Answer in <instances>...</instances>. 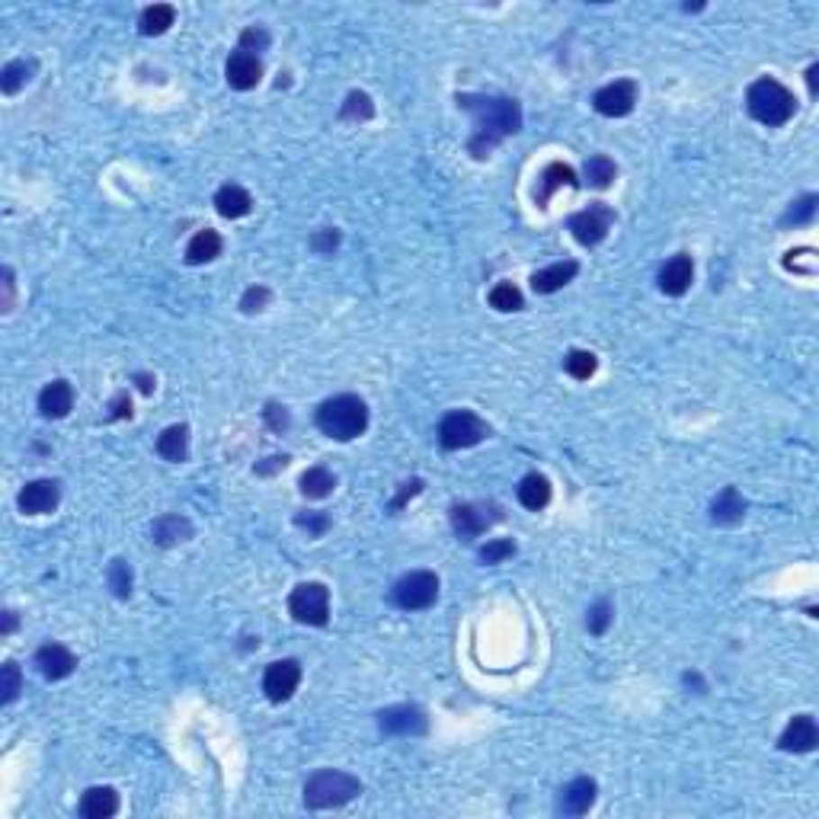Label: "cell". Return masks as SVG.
<instances>
[{
	"mask_svg": "<svg viewBox=\"0 0 819 819\" xmlns=\"http://www.w3.org/2000/svg\"><path fill=\"white\" fill-rule=\"evenodd\" d=\"M419 490H423V481H410V483H403V490H400V496H397L394 503H391V509H400L403 503H407L410 496H417Z\"/></svg>",
	"mask_w": 819,
	"mask_h": 819,
	"instance_id": "cell-47",
	"label": "cell"
},
{
	"mask_svg": "<svg viewBox=\"0 0 819 819\" xmlns=\"http://www.w3.org/2000/svg\"><path fill=\"white\" fill-rule=\"evenodd\" d=\"M215 256H221V234L218 230H199L186 247V263L189 266H202V263H212Z\"/></svg>",
	"mask_w": 819,
	"mask_h": 819,
	"instance_id": "cell-27",
	"label": "cell"
},
{
	"mask_svg": "<svg viewBox=\"0 0 819 819\" xmlns=\"http://www.w3.org/2000/svg\"><path fill=\"white\" fill-rule=\"evenodd\" d=\"M173 20H176V10L170 4H154V7H148L141 14L138 26H141L144 36H164L166 29L173 26Z\"/></svg>",
	"mask_w": 819,
	"mask_h": 819,
	"instance_id": "cell-31",
	"label": "cell"
},
{
	"mask_svg": "<svg viewBox=\"0 0 819 819\" xmlns=\"http://www.w3.org/2000/svg\"><path fill=\"white\" fill-rule=\"evenodd\" d=\"M119 813V794L112 788H90L80 797V816L84 819H109Z\"/></svg>",
	"mask_w": 819,
	"mask_h": 819,
	"instance_id": "cell-23",
	"label": "cell"
},
{
	"mask_svg": "<svg viewBox=\"0 0 819 819\" xmlns=\"http://www.w3.org/2000/svg\"><path fill=\"white\" fill-rule=\"evenodd\" d=\"M151 538L164 547L180 544V541L193 538V522H189L186 516H160L158 522L151 525Z\"/></svg>",
	"mask_w": 819,
	"mask_h": 819,
	"instance_id": "cell-25",
	"label": "cell"
},
{
	"mask_svg": "<svg viewBox=\"0 0 819 819\" xmlns=\"http://www.w3.org/2000/svg\"><path fill=\"white\" fill-rule=\"evenodd\" d=\"M36 669L42 672V679H49V682H61V679H68L74 669H77V660H74L71 650L61 647V644H45V647L36 653Z\"/></svg>",
	"mask_w": 819,
	"mask_h": 819,
	"instance_id": "cell-18",
	"label": "cell"
},
{
	"mask_svg": "<svg viewBox=\"0 0 819 819\" xmlns=\"http://www.w3.org/2000/svg\"><path fill=\"white\" fill-rule=\"evenodd\" d=\"M14 308V269L4 266V310Z\"/></svg>",
	"mask_w": 819,
	"mask_h": 819,
	"instance_id": "cell-48",
	"label": "cell"
},
{
	"mask_svg": "<svg viewBox=\"0 0 819 819\" xmlns=\"http://www.w3.org/2000/svg\"><path fill=\"white\" fill-rule=\"evenodd\" d=\"M582 176H586V183H590L592 189H608L611 183H615V176H618V166H615L611 158H605V154H596V158L586 160Z\"/></svg>",
	"mask_w": 819,
	"mask_h": 819,
	"instance_id": "cell-30",
	"label": "cell"
},
{
	"mask_svg": "<svg viewBox=\"0 0 819 819\" xmlns=\"http://www.w3.org/2000/svg\"><path fill=\"white\" fill-rule=\"evenodd\" d=\"M598 362L592 353H586V349H573V353L563 359V372L570 374V378H576V382H590L592 374H596Z\"/></svg>",
	"mask_w": 819,
	"mask_h": 819,
	"instance_id": "cell-35",
	"label": "cell"
},
{
	"mask_svg": "<svg viewBox=\"0 0 819 819\" xmlns=\"http://www.w3.org/2000/svg\"><path fill=\"white\" fill-rule=\"evenodd\" d=\"M746 516V500L736 487H724L720 496L711 503V522L714 525H740Z\"/></svg>",
	"mask_w": 819,
	"mask_h": 819,
	"instance_id": "cell-24",
	"label": "cell"
},
{
	"mask_svg": "<svg viewBox=\"0 0 819 819\" xmlns=\"http://www.w3.org/2000/svg\"><path fill=\"white\" fill-rule=\"evenodd\" d=\"M58 500H61V487H58L55 481H32L20 490L16 506H20V512H26V516H45V512L55 509Z\"/></svg>",
	"mask_w": 819,
	"mask_h": 819,
	"instance_id": "cell-14",
	"label": "cell"
},
{
	"mask_svg": "<svg viewBox=\"0 0 819 819\" xmlns=\"http://www.w3.org/2000/svg\"><path fill=\"white\" fill-rule=\"evenodd\" d=\"M611 224H615V212H611L605 202H592L590 209H582V212H576V215H570L567 228H570V234L576 238V244L598 247L605 238H608Z\"/></svg>",
	"mask_w": 819,
	"mask_h": 819,
	"instance_id": "cell-8",
	"label": "cell"
},
{
	"mask_svg": "<svg viewBox=\"0 0 819 819\" xmlns=\"http://www.w3.org/2000/svg\"><path fill=\"white\" fill-rule=\"evenodd\" d=\"M490 308L509 314V310H522L525 308V298H522V292L512 285V282H500V285L490 288Z\"/></svg>",
	"mask_w": 819,
	"mask_h": 819,
	"instance_id": "cell-34",
	"label": "cell"
},
{
	"mask_svg": "<svg viewBox=\"0 0 819 819\" xmlns=\"http://www.w3.org/2000/svg\"><path fill=\"white\" fill-rule=\"evenodd\" d=\"M576 273H580V263H576V259H561V263H551V266L538 269V273L532 275V288L538 295H554V292H561L567 282H573Z\"/></svg>",
	"mask_w": 819,
	"mask_h": 819,
	"instance_id": "cell-20",
	"label": "cell"
},
{
	"mask_svg": "<svg viewBox=\"0 0 819 819\" xmlns=\"http://www.w3.org/2000/svg\"><path fill=\"white\" fill-rule=\"evenodd\" d=\"M333 487H337V477L327 467H310V471L302 474V493L308 500H324V496L333 493Z\"/></svg>",
	"mask_w": 819,
	"mask_h": 819,
	"instance_id": "cell-32",
	"label": "cell"
},
{
	"mask_svg": "<svg viewBox=\"0 0 819 819\" xmlns=\"http://www.w3.org/2000/svg\"><path fill=\"white\" fill-rule=\"evenodd\" d=\"M660 292L669 298H682L695 282V263L688 253H676L672 259H666L660 269Z\"/></svg>",
	"mask_w": 819,
	"mask_h": 819,
	"instance_id": "cell-13",
	"label": "cell"
},
{
	"mask_svg": "<svg viewBox=\"0 0 819 819\" xmlns=\"http://www.w3.org/2000/svg\"><path fill=\"white\" fill-rule=\"evenodd\" d=\"M158 454L166 461H173V464H180V461L189 458V426H166L164 432H160L158 438Z\"/></svg>",
	"mask_w": 819,
	"mask_h": 819,
	"instance_id": "cell-26",
	"label": "cell"
},
{
	"mask_svg": "<svg viewBox=\"0 0 819 819\" xmlns=\"http://www.w3.org/2000/svg\"><path fill=\"white\" fill-rule=\"evenodd\" d=\"M74 407V388L68 382H51L42 388V394H39V410H42L45 419H61L68 417Z\"/></svg>",
	"mask_w": 819,
	"mask_h": 819,
	"instance_id": "cell-21",
	"label": "cell"
},
{
	"mask_svg": "<svg viewBox=\"0 0 819 819\" xmlns=\"http://www.w3.org/2000/svg\"><path fill=\"white\" fill-rule=\"evenodd\" d=\"M288 611L298 625L324 627L330 621V590L324 582H302L288 596Z\"/></svg>",
	"mask_w": 819,
	"mask_h": 819,
	"instance_id": "cell-6",
	"label": "cell"
},
{
	"mask_svg": "<svg viewBox=\"0 0 819 819\" xmlns=\"http://www.w3.org/2000/svg\"><path fill=\"white\" fill-rule=\"evenodd\" d=\"M240 49L244 51H266L269 49V32L266 29H259V26H250V29H244L240 32Z\"/></svg>",
	"mask_w": 819,
	"mask_h": 819,
	"instance_id": "cell-43",
	"label": "cell"
},
{
	"mask_svg": "<svg viewBox=\"0 0 819 819\" xmlns=\"http://www.w3.org/2000/svg\"><path fill=\"white\" fill-rule=\"evenodd\" d=\"M295 525L302 528V532H308L310 538H320V535L330 528V518H327L324 512H298Z\"/></svg>",
	"mask_w": 819,
	"mask_h": 819,
	"instance_id": "cell-41",
	"label": "cell"
},
{
	"mask_svg": "<svg viewBox=\"0 0 819 819\" xmlns=\"http://www.w3.org/2000/svg\"><path fill=\"white\" fill-rule=\"evenodd\" d=\"M391 596L403 611H423L438 598V576L429 573V570H413V573L397 580Z\"/></svg>",
	"mask_w": 819,
	"mask_h": 819,
	"instance_id": "cell-7",
	"label": "cell"
},
{
	"mask_svg": "<svg viewBox=\"0 0 819 819\" xmlns=\"http://www.w3.org/2000/svg\"><path fill=\"white\" fill-rule=\"evenodd\" d=\"M611 618H615V608H611L608 598H598L596 605L590 608V618H586V627H590V634H605L611 625Z\"/></svg>",
	"mask_w": 819,
	"mask_h": 819,
	"instance_id": "cell-37",
	"label": "cell"
},
{
	"mask_svg": "<svg viewBox=\"0 0 819 819\" xmlns=\"http://www.w3.org/2000/svg\"><path fill=\"white\" fill-rule=\"evenodd\" d=\"M224 77H228V84L234 90H253L263 80V61L244 49L230 51L228 65H224Z\"/></svg>",
	"mask_w": 819,
	"mask_h": 819,
	"instance_id": "cell-15",
	"label": "cell"
},
{
	"mask_svg": "<svg viewBox=\"0 0 819 819\" xmlns=\"http://www.w3.org/2000/svg\"><path fill=\"white\" fill-rule=\"evenodd\" d=\"M109 586L119 598H129L131 596V570L125 561H112L109 563Z\"/></svg>",
	"mask_w": 819,
	"mask_h": 819,
	"instance_id": "cell-38",
	"label": "cell"
},
{
	"mask_svg": "<svg viewBox=\"0 0 819 819\" xmlns=\"http://www.w3.org/2000/svg\"><path fill=\"white\" fill-rule=\"evenodd\" d=\"M816 195H804L800 202H794L791 209L784 212V218H781V228H791V224H810L813 221V215H816Z\"/></svg>",
	"mask_w": 819,
	"mask_h": 819,
	"instance_id": "cell-36",
	"label": "cell"
},
{
	"mask_svg": "<svg viewBox=\"0 0 819 819\" xmlns=\"http://www.w3.org/2000/svg\"><path fill=\"white\" fill-rule=\"evenodd\" d=\"M16 627V615L14 611H4V634H10Z\"/></svg>",
	"mask_w": 819,
	"mask_h": 819,
	"instance_id": "cell-52",
	"label": "cell"
},
{
	"mask_svg": "<svg viewBox=\"0 0 819 819\" xmlns=\"http://www.w3.org/2000/svg\"><path fill=\"white\" fill-rule=\"evenodd\" d=\"M263 417H266V423L273 426L275 432H285L288 429V410L279 407V403H269V407L263 410Z\"/></svg>",
	"mask_w": 819,
	"mask_h": 819,
	"instance_id": "cell-45",
	"label": "cell"
},
{
	"mask_svg": "<svg viewBox=\"0 0 819 819\" xmlns=\"http://www.w3.org/2000/svg\"><path fill=\"white\" fill-rule=\"evenodd\" d=\"M378 726L382 734L391 736H423L429 730V720H426V711L417 705H394L388 711L378 714Z\"/></svg>",
	"mask_w": 819,
	"mask_h": 819,
	"instance_id": "cell-11",
	"label": "cell"
},
{
	"mask_svg": "<svg viewBox=\"0 0 819 819\" xmlns=\"http://www.w3.org/2000/svg\"><path fill=\"white\" fill-rule=\"evenodd\" d=\"M500 518H503V512L493 503H461L452 509V528L461 541H471L487 532L490 525H496Z\"/></svg>",
	"mask_w": 819,
	"mask_h": 819,
	"instance_id": "cell-9",
	"label": "cell"
},
{
	"mask_svg": "<svg viewBox=\"0 0 819 819\" xmlns=\"http://www.w3.org/2000/svg\"><path fill=\"white\" fill-rule=\"evenodd\" d=\"M576 189L580 186V180H576V170L570 164H561V160H554V164H547L544 170H541L538 176V186H535V205L538 209H547V202H551V195L557 193V189Z\"/></svg>",
	"mask_w": 819,
	"mask_h": 819,
	"instance_id": "cell-16",
	"label": "cell"
},
{
	"mask_svg": "<svg viewBox=\"0 0 819 819\" xmlns=\"http://www.w3.org/2000/svg\"><path fill=\"white\" fill-rule=\"evenodd\" d=\"M269 298H273V295H269V288H266V285H250V288L244 292V298H240V310H244V314H253V310H263V308L269 304Z\"/></svg>",
	"mask_w": 819,
	"mask_h": 819,
	"instance_id": "cell-42",
	"label": "cell"
},
{
	"mask_svg": "<svg viewBox=\"0 0 819 819\" xmlns=\"http://www.w3.org/2000/svg\"><path fill=\"white\" fill-rule=\"evenodd\" d=\"M302 682V662L298 660H275L266 666V676H263V691H266L269 701L282 705L298 691Z\"/></svg>",
	"mask_w": 819,
	"mask_h": 819,
	"instance_id": "cell-12",
	"label": "cell"
},
{
	"mask_svg": "<svg viewBox=\"0 0 819 819\" xmlns=\"http://www.w3.org/2000/svg\"><path fill=\"white\" fill-rule=\"evenodd\" d=\"M310 247H314L317 253H333L339 247V230L337 228H324L320 234H314V238H310Z\"/></svg>",
	"mask_w": 819,
	"mask_h": 819,
	"instance_id": "cell-44",
	"label": "cell"
},
{
	"mask_svg": "<svg viewBox=\"0 0 819 819\" xmlns=\"http://www.w3.org/2000/svg\"><path fill=\"white\" fill-rule=\"evenodd\" d=\"M112 413H109V419H125V417H131V400H129V394H119L112 400Z\"/></svg>",
	"mask_w": 819,
	"mask_h": 819,
	"instance_id": "cell-46",
	"label": "cell"
},
{
	"mask_svg": "<svg viewBox=\"0 0 819 819\" xmlns=\"http://www.w3.org/2000/svg\"><path fill=\"white\" fill-rule=\"evenodd\" d=\"M458 106L474 115V135L467 141L474 158H487L506 135H516L522 129V106L506 96L458 94Z\"/></svg>",
	"mask_w": 819,
	"mask_h": 819,
	"instance_id": "cell-1",
	"label": "cell"
},
{
	"mask_svg": "<svg viewBox=\"0 0 819 819\" xmlns=\"http://www.w3.org/2000/svg\"><path fill=\"white\" fill-rule=\"evenodd\" d=\"M317 429L337 442H353L368 429V407L356 394H337L317 407Z\"/></svg>",
	"mask_w": 819,
	"mask_h": 819,
	"instance_id": "cell-2",
	"label": "cell"
},
{
	"mask_svg": "<svg viewBox=\"0 0 819 819\" xmlns=\"http://www.w3.org/2000/svg\"><path fill=\"white\" fill-rule=\"evenodd\" d=\"M0 679H4V705H14L16 695H20V685H22V676H20V666L16 662H4V669H0Z\"/></svg>",
	"mask_w": 819,
	"mask_h": 819,
	"instance_id": "cell-40",
	"label": "cell"
},
{
	"mask_svg": "<svg viewBox=\"0 0 819 819\" xmlns=\"http://www.w3.org/2000/svg\"><path fill=\"white\" fill-rule=\"evenodd\" d=\"M269 464H256V474H273V471H279V467L288 464L285 454H275V458H266Z\"/></svg>",
	"mask_w": 819,
	"mask_h": 819,
	"instance_id": "cell-49",
	"label": "cell"
},
{
	"mask_svg": "<svg viewBox=\"0 0 819 819\" xmlns=\"http://www.w3.org/2000/svg\"><path fill=\"white\" fill-rule=\"evenodd\" d=\"M32 74H36V61H26V58H16V61H10L4 71H0V90L7 96L20 94L22 86L32 80Z\"/></svg>",
	"mask_w": 819,
	"mask_h": 819,
	"instance_id": "cell-29",
	"label": "cell"
},
{
	"mask_svg": "<svg viewBox=\"0 0 819 819\" xmlns=\"http://www.w3.org/2000/svg\"><path fill=\"white\" fill-rule=\"evenodd\" d=\"M215 209H218V215L221 218H244V215H250V209H253V195L247 193L244 186H238V183H228V186H221L215 193Z\"/></svg>",
	"mask_w": 819,
	"mask_h": 819,
	"instance_id": "cell-22",
	"label": "cell"
},
{
	"mask_svg": "<svg viewBox=\"0 0 819 819\" xmlns=\"http://www.w3.org/2000/svg\"><path fill=\"white\" fill-rule=\"evenodd\" d=\"M487 436H490V426L483 423L477 413H471V410H452V413L438 423V446L446 448V452L481 446Z\"/></svg>",
	"mask_w": 819,
	"mask_h": 819,
	"instance_id": "cell-5",
	"label": "cell"
},
{
	"mask_svg": "<svg viewBox=\"0 0 819 819\" xmlns=\"http://www.w3.org/2000/svg\"><path fill=\"white\" fill-rule=\"evenodd\" d=\"M518 503L525 506V509H544L547 503H551V483H547L544 474H528L522 483H518Z\"/></svg>",
	"mask_w": 819,
	"mask_h": 819,
	"instance_id": "cell-28",
	"label": "cell"
},
{
	"mask_svg": "<svg viewBox=\"0 0 819 819\" xmlns=\"http://www.w3.org/2000/svg\"><path fill=\"white\" fill-rule=\"evenodd\" d=\"M362 794L359 778L346 775L337 769H324L308 778L304 784V806L308 810H333V806H346L353 797Z\"/></svg>",
	"mask_w": 819,
	"mask_h": 819,
	"instance_id": "cell-4",
	"label": "cell"
},
{
	"mask_svg": "<svg viewBox=\"0 0 819 819\" xmlns=\"http://www.w3.org/2000/svg\"><path fill=\"white\" fill-rule=\"evenodd\" d=\"M374 115V103L368 94H362V90H353V94L346 96L343 109H339V119L343 122H368Z\"/></svg>",
	"mask_w": 819,
	"mask_h": 819,
	"instance_id": "cell-33",
	"label": "cell"
},
{
	"mask_svg": "<svg viewBox=\"0 0 819 819\" xmlns=\"http://www.w3.org/2000/svg\"><path fill=\"white\" fill-rule=\"evenodd\" d=\"M512 554H516V541L496 538V541H487V544L481 547V561L483 563H503L506 557H512Z\"/></svg>",
	"mask_w": 819,
	"mask_h": 819,
	"instance_id": "cell-39",
	"label": "cell"
},
{
	"mask_svg": "<svg viewBox=\"0 0 819 819\" xmlns=\"http://www.w3.org/2000/svg\"><path fill=\"white\" fill-rule=\"evenodd\" d=\"M135 382H138V388H141V394H151L154 384H158V382H154V374H144V372L135 374Z\"/></svg>",
	"mask_w": 819,
	"mask_h": 819,
	"instance_id": "cell-50",
	"label": "cell"
},
{
	"mask_svg": "<svg viewBox=\"0 0 819 819\" xmlns=\"http://www.w3.org/2000/svg\"><path fill=\"white\" fill-rule=\"evenodd\" d=\"M819 742V726L810 714H797V717L788 724V730L781 734L778 740V749L781 752H813Z\"/></svg>",
	"mask_w": 819,
	"mask_h": 819,
	"instance_id": "cell-17",
	"label": "cell"
},
{
	"mask_svg": "<svg viewBox=\"0 0 819 819\" xmlns=\"http://www.w3.org/2000/svg\"><path fill=\"white\" fill-rule=\"evenodd\" d=\"M637 103V84L634 80H615V84H605L602 90H596L592 96V109L605 119H621L627 115Z\"/></svg>",
	"mask_w": 819,
	"mask_h": 819,
	"instance_id": "cell-10",
	"label": "cell"
},
{
	"mask_svg": "<svg viewBox=\"0 0 819 819\" xmlns=\"http://www.w3.org/2000/svg\"><path fill=\"white\" fill-rule=\"evenodd\" d=\"M746 109L755 122L778 129V125L791 122L797 112V100L784 84H778L775 77H759L746 90Z\"/></svg>",
	"mask_w": 819,
	"mask_h": 819,
	"instance_id": "cell-3",
	"label": "cell"
},
{
	"mask_svg": "<svg viewBox=\"0 0 819 819\" xmlns=\"http://www.w3.org/2000/svg\"><path fill=\"white\" fill-rule=\"evenodd\" d=\"M596 791L598 788L592 778H576V781H570L561 791L557 810H561L563 816H582V813H590L592 804H596Z\"/></svg>",
	"mask_w": 819,
	"mask_h": 819,
	"instance_id": "cell-19",
	"label": "cell"
},
{
	"mask_svg": "<svg viewBox=\"0 0 819 819\" xmlns=\"http://www.w3.org/2000/svg\"><path fill=\"white\" fill-rule=\"evenodd\" d=\"M816 74H819V65H813L810 71H806V84H810V94L816 96Z\"/></svg>",
	"mask_w": 819,
	"mask_h": 819,
	"instance_id": "cell-51",
	"label": "cell"
}]
</instances>
